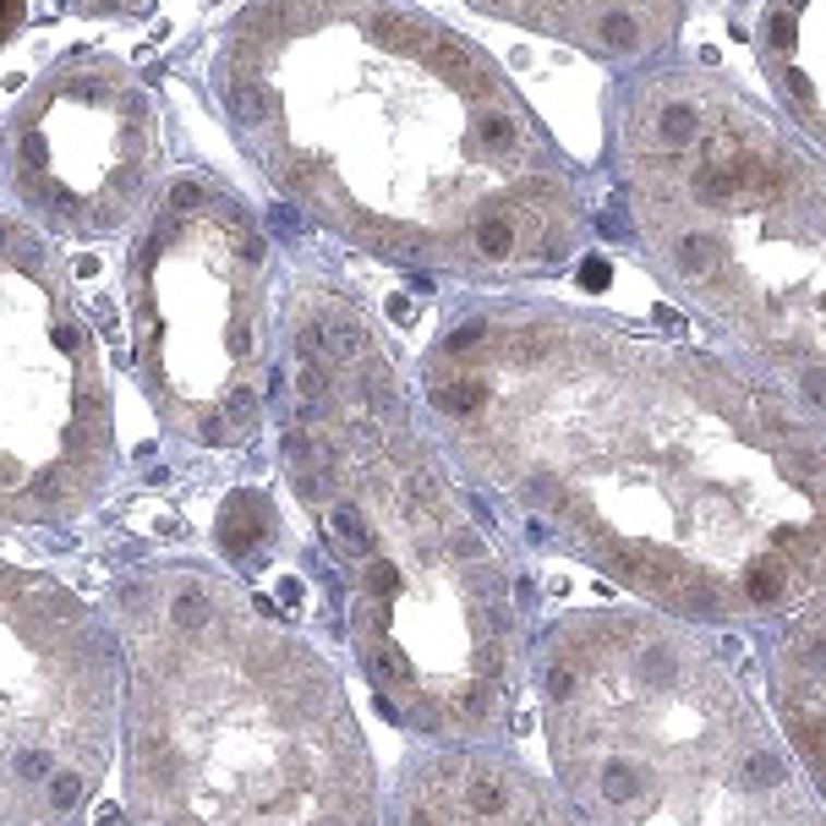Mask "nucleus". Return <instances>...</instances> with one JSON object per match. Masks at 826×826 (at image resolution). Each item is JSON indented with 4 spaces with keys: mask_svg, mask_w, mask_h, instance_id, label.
Instances as JSON below:
<instances>
[{
    "mask_svg": "<svg viewBox=\"0 0 826 826\" xmlns=\"http://www.w3.org/2000/svg\"><path fill=\"white\" fill-rule=\"evenodd\" d=\"M608 132L651 279L826 428V154L728 72L673 56L624 72Z\"/></svg>",
    "mask_w": 826,
    "mask_h": 826,
    "instance_id": "obj_5",
    "label": "nucleus"
},
{
    "mask_svg": "<svg viewBox=\"0 0 826 826\" xmlns=\"http://www.w3.org/2000/svg\"><path fill=\"white\" fill-rule=\"evenodd\" d=\"M203 88L274 197L399 274L515 290L591 241L586 181L515 77L410 0H241Z\"/></svg>",
    "mask_w": 826,
    "mask_h": 826,
    "instance_id": "obj_2",
    "label": "nucleus"
},
{
    "mask_svg": "<svg viewBox=\"0 0 826 826\" xmlns=\"http://www.w3.org/2000/svg\"><path fill=\"white\" fill-rule=\"evenodd\" d=\"M766 711L826 810V591L761 630Z\"/></svg>",
    "mask_w": 826,
    "mask_h": 826,
    "instance_id": "obj_13",
    "label": "nucleus"
},
{
    "mask_svg": "<svg viewBox=\"0 0 826 826\" xmlns=\"http://www.w3.org/2000/svg\"><path fill=\"white\" fill-rule=\"evenodd\" d=\"M159 181V99L132 72V61L110 50H67L0 121V187L45 236H127Z\"/></svg>",
    "mask_w": 826,
    "mask_h": 826,
    "instance_id": "obj_10",
    "label": "nucleus"
},
{
    "mask_svg": "<svg viewBox=\"0 0 826 826\" xmlns=\"http://www.w3.org/2000/svg\"><path fill=\"white\" fill-rule=\"evenodd\" d=\"M99 334L50 236L0 208V531L83 520L116 482Z\"/></svg>",
    "mask_w": 826,
    "mask_h": 826,
    "instance_id": "obj_8",
    "label": "nucleus"
},
{
    "mask_svg": "<svg viewBox=\"0 0 826 826\" xmlns=\"http://www.w3.org/2000/svg\"><path fill=\"white\" fill-rule=\"evenodd\" d=\"M268 422L378 706L417 739L499 744L526 690V608L482 488L444 450L417 372L334 274L279 290Z\"/></svg>",
    "mask_w": 826,
    "mask_h": 826,
    "instance_id": "obj_3",
    "label": "nucleus"
},
{
    "mask_svg": "<svg viewBox=\"0 0 826 826\" xmlns=\"http://www.w3.org/2000/svg\"><path fill=\"white\" fill-rule=\"evenodd\" d=\"M383 821H410V826H433V821H575V804L564 799L559 782L537 777L526 761L493 750V744H450L428 739V750H410L388 799Z\"/></svg>",
    "mask_w": 826,
    "mask_h": 826,
    "instance_id": "obj_11",
    "label": "nucleus"
},
{
    "mask_svg": "<svg viewBox=\"0 0 826 826\" xmlns=\"http://www.w3.org/2000/svg\"><path fill=\"white\" fill-rule=\"evenodd\" d=\"M121 662L105 608L0 559V826L77 821L116 761Z\"/></svg>",
    "mask_w": 826,
    "mask_h": 826,
    "instance_id": "obj_9",
    "label": "nucleus"
},
{
    "mask_svg": "<svg viewBox=\"0 0 826 826\" xmlns=\"http://www.w3.org/2000/svg\"><path fill=\"white\" fill-rule=\"evenodd\" d=\"M34 17V0H0V50H7Z\"/></svg>",
    "mask_w": 826,
    "mask_h": 826,
    "instance_id": "obj_16",
    "label": "nucleus"
},
{
    "mask_svg": "<svg viewBox=\"0 0 826 826\" xmlns=\"http://www.w3.org/2000/svg\"><path fill=\"white\" fill-rule=\"evenodd\" d=\"M553 782L602 826L826 821L771 711L690 619L646 602L570 608L531 635Z\"/></svg>",
    "mask_w": 826,
    "mask_h": 826,
    "instance_id": "obj_6",
    "label": "nucleus"
},
{
    "mask_svg": "<svg viewBox=\"0 0 826 826\" xmlns=\"http://www.w3.org/2000/svg\"><path fill=\"white\" fill-rule=\"evenodd\" d=\"M482 17L559 39L602 67H646L684 34L690 0H466Z\"/></svg>",
    "mask_w": 826,
    "mask_h": 826,
    "instance_id": "obj_12",
    "label": "nucleus"
},
{
    "mask_svg": "<svg viewBox=\"0 0 826 826\" xmlns=\"http://www.w3.org/2000/svg\"><path fill=\"white\" fill-rule=\"evenodd\" d=\"M755 67L777 116L826 154V0H761Z\"/></svg>",
    "mask_w": 826,
    "mask_h": 826,
    "instance_id": "obj_14",
    "label": "nucleus"
},
{
    "mask_svg": "<svg viewBox=\"0 0 826 826\" xmlns=\"http://www.w3.org/2000/svg\"><path fill=\"white\" fill-rule=\"evenodd\" d=\"M127 339L165 433L203 455L247 450L279 378L274 241L258 208L214 170H165L127 230Z\"/></svg>",
    "mask_w": 826,
    "mask_h": 826,
    "instance_id": "obj_7",
    "label": "nucleus"
},
{
    "mask_svg": "<svg viewBox=\"0 0 826 826\" xmlns=\"http://www.w3.org/2000/svg\"><path fill=\"white\" fill-rule=\"evenodd\" d=\"M410 372L455 466L630 602L761 635L826 591V428L739 356L482 290Z\"/></svg>",
    "mask_w": 826,
    "mask_h": 826,
    "instance_id": "obj_1",
    "label": "nucleus"
},
{
    "mask_svg": "<svg viewBox=\"0 0 826 826\" xmlns=\"http://www.w3.org/2000/svg\"><path fill=\"white\" fill-rule=\"evenodd\" d=\"M67 7L83 17H143L154 0H67Z\"/></svg>",
    "mask_w": 826,
    "mask_h": 826,
    "instance_id": "obj_15",
    "label": "nucleus"
},
{
    "mask_svg": "<svg viewBox=\"0 0 826 826\" xmlns=\"http://www.w3.org/2000/svg\"><path fill=\"white\" fill-rule=\"evenodd\" d=\"M121 799L143 826H367L383 782L339 668L236 575L159 553L105 591Z\"/></svg>",
    "mask_w": 826,
    "mask_h": 826,
    "instance_id": "obj_4",
    "label": "nucleus"
}]
</instances>
